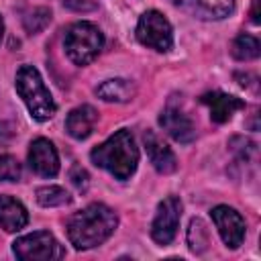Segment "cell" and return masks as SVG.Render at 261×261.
<instances>
[{"instance_id": "6da1fadb", "label": "cell", "mask_w": 261, "mask_h": 261, "mask_svg": "<svg viewBox=\"0 0 261 261\" xmlns=\"http://www.w3.org/2000/svg\"><path fill=\"white\" fill-rule=\"evenodd\" d=\"M116 224L118 218L114 210L104 204H90L69 218L67 237L75 249L84 251L102 245L116 230Z\"/></svg>"}, {"instance_id": "7a4b0ae2", "label": "cell", "mask_w": 261, "mask_h": 261, "mask_svg": "<svg viewBox=\"0 0 261 261\" xmlns=\"http://www.w3.org/2000/svg\"><path fill=\"white\" fill-rule=\"evenodd\" d=\"M90 159H92L94 165L106 169L116 179H128L137 169L139 149L135 145V139H133L130 130L122 128V130H116L100 147L92 149Z\"/></svg>"}, {"instance_id": "3957f363", "label": "cell", "mask_w": 261, "mask_h": 261, "mask_svg": "<svg viewBox=\"0 0 261 261\" xmlns=\"http://www.w3.org/2000/svg\"><path fill=\"white\" fill-rule=\"evenodd\" d=\"M16 92L22 98V102L27 104L31 116L39 122H45L49 118H53L55 114V102L49 94V90L45 88V82L39 73L37 67L33 65H20V69L16 71Z\"/></svg>"}, {"instance_id": "277c9868", "label": "cell", "mask_w": 261, "mask_h": 261, "mask_svg": "<svg viewBox=\"0 0 261 261\" xmlns=\"http://www.w3.org/2000/svg\"><path fill=\"white\" fill-rule=\"evenodd\" d=\"M63 47L75 65H88L100 55L104 47V35L92 22H75L65 31Z\"/></svg>"}, {"instance_id": "5b68a950", "label": "cell", "mask_w": 261, "mask_h": 261, "mask_svg": "<svg viewBox=\"0 0 261 261\" xmlns=\"http://www.w3.org/2000/svg\"><path fill=\"white\" fill-rule=\"evenodd\" d=\"M12 251L20 261H51L63 257L61 245L47 230L24 234L12 243Z\"/></svg>"}, {"instance_id": "8992f818", "label": "cell", "mask_w": 261, "mask_h": 261, "mask_svg": "<svg viewBox=\"0 0 261 261\" xmlns=\"http://www.w3.org/2000/svg\"><path fill=\"white\" fill-rule=\"evenodd\" d=\"M137 39L141 45L163 53V51H169L173 45V31L169 20L161 12L147 10L145 14H141L137 22Z\"/></svg>"}, {"instance_id": "52a82bcc", "label": "cell", "mask_w": 261, "mask_h": 261, "mask_svg": "<svg viewBox=\"0 0 261 261\" xmlns=\"http://www.w3.org/2000/svg\"><path fill=\"white\" fill-rule=\"evenodd\" d=\"M181 218V202L175 196H167L157 206V214L151 224V237L159 245H169L175 239Z\"/></svg>"}, {"instance_id": "ba28073f", "label": "cell", "mask_w": 261, "mask_h": 261, "mask_svg": "<svg viewBox=\"0 0 261 261\" xmlns=\"http://www.w3.org/2000/svg\"><path fill=\"white\" fill-rule=\"evenodd\" d=\"M212 220L218 228L220 239L228 249H237L245 239V220L243 216L230 206H216L212 208Z\"/></svg>"}, {"instance_id": "9c48e42d", "label": "cell", "mask_w": 261, "mask_h": 261, "mask_svg": "<svg viewBox=\"0 0 261 261\" xmlns=\"http://www.w3.org/2000/svg\"><path fill=\"white\" fill-rule=\"evenodd\" d=\"M29 165L43 177H53L59 171V157L49 139H35L29 147Z\"/></svg>"}, {"instance_id": "30bf717a", "label": "cell", "mask_w": 261, "mask_h": 261, "mask_svg": "<svg viewBox=\"0 0 261 261\" xmlns=\"http://www.w3.org/2000/svg\"><path fill=\"white\" fill-rule=\"evenodd\" d=\"M173 4L188 14L204 20L224 18L234 8V0H173Z\"/></svg>"}, {"instance_id": "8fae6325", "label": "cell", "mask_w": 261, "mask_h": 261, "mask_svg": "<svg viewBox=\"0 0 261 261\" xmlns=\"http://www.w3.org/2000/svg\"><path fill=\"white\" fill-rule=\"evenodd\" d=\"M159 124L163 126V130L175 139L177 143H190L194 141V135H196V128H194V122L190 120V116L186 112H181L179 108H173V106H167L161 116H159Z\"/></svg>"}, {"instance_id": "7c38bea8", "label": "cell", "mask_w": 261, "mask_h": 261, "mask_svg": "<svg viewBox=\"0 0 261 261\" xmlns=\"http://www.w3.org/2000/svg\"><path fill=\"white\" fill-rule=\"evenodd\" d=\"M202 104L208 106L210 110V118L218 124L226 122L232 118V114L241 108H245V102L237 96H230V94H224V92H208L200 98Z\"/></svg>"}, {"instance_id": "4fadbf2b", "label": "cell", "mask_w": 261, "mask_h": 261, "mask_svg": "<svg viewBox=\"0 0 261 261\" xmlns=\"http://www.w3.org/2000/svg\"><path fill=\"white\" fill-rule=\"evenodd\" d=\"M143 141H145L149 159H151L153 167H155L159 173H171V171L177 169V159H175L173 151H171L153 130H147V133L143 135Z\"/></svg>"}, {"instance_id": "5bb4252c", "label": "cell", "mask_w": 261, "mask_h": 261, "mask_svg": "<svg viewBox=\"0 0 261 261\" xmlns=\"http://www.w3.org/2000/svg\"><path fill=\"white\" fill-rule=\"evenodd\" d=\"M96 122H98V112L92 106L84 104V106L73 108L67 114V118H65V130L69 133V137L82 141V139H88L92 135Z\"/></svg>"}, {"instance_id": "9a60e30c", "label": "cell", "mask_w": 261, "mask_h": 261, "mask_svg": "<svg viewBox=\"0 0 261 261\" xmlns=\"http://www.w3.org/2000/svg\"><path fill=\"white\" fill-rule=\"evenodd\" d=\"M27 222H29L27 208L10 196H0V226L6 232H16L24 228Z\"/></svg>"}, {"instance_id": "2e32d148", "label": "cell", "mask_w": 261, "mask_h": 261, "mask_svg": "<svg viewBox=\"0 0 261 261\" xmlns=\"http://www.w3.org/2000/svg\"><path fill=\"white\" fill-rule=\"evenodd\" d=\"M135 92H137L135 84L124 77L106 80L96 88V94L106 102H128L135 96Z\"/></svg>"}, {"instance_id": "e0dca14e", "label": "cell", "mask_w": 261, "mask_h": 261, "mask_svg": "<svg viewBox=\"0 0 261 261\" xmlns=\"http://www.w3.org/2000/svg\"><path fill=\"white\" fill-rule=\"evenodd\" d=\"M230 53H232V57L239 59V61L257 59L259 53H261V45H259V41H257L253 35H245V33H241V35L232 41V45H230Z\"/></svg>"}, {"instance_id": "ac0fdd59", "label": "cell", "mask_w": 261, "mask_h": 261, "mask_svg": "<svg viewBox=\"0 0 261 261\" xmlns=\"http://www.w3.org/2000/svg\"><path fill=\"white\" fill-rule=\"evenodd\" d=\"M37 202L45 208H55V206H65L71 202V196L59 188V186H43L37 190Z\"/></svg>"}, {"instance_id": "d6986e66", "label": "cell", "mask_w": 261, "mask_h": 261, "mask_svg": "<svg viewBox=\"0 0 261 261\" xmlns=\"http://www.w3.org/2000/svg\"><path fill=\"white\" fill-rule=\"evenodd\" d=\"M188 245L192 253H204L208 247V228L204 224V220L200 218H192L190 228H188Z\"/></svg>"}, {"instance_id": "ffe728a7", "label": "cell", "mask_w": 261, "mask_h": 261, "mask_svg": "<svg viewBox=\"0 0 261 261\" xmlns=\"http://www.w3.org/2000/svg\"><path fill=\"white\" fill-rule=\"evenodd\" d=\"M51 22V10L49 8H35L24 16V29L27 33H41Z\"/></svg>"}, {"instance_id": "44dd1931", "label": "cell", "mask_w": 261, "mask_h": 261, "mask_svg": "<svg viewBox=\"0 0 261 261\" xmlns=\"http://www.w3.org/2000/svg\"><path fill=\"white\" fill-rule=\"evenodd\" d=\"M20 173L22 167L12 155H0V181H18Z\"/></svg>"}, {"instance_id": "7402d4cb", "label": "cell", "mask_w": 261, "mask_h": 261, "mask_svg": "<svg viewBox=\"0 0 261 261\" xmlns=\"http://www.w3.org/2000/svg\"><path fill=\"white\" fill-rule=\"evenodd\" d=\"M69 179H71V184H73L80 192H86V190H88L90 175H88V171H86L82 165H73V167H71V171H69Z\"/></svg>"}, {"instance_id": "603a6c76", "label": "cell", "mask_w": 261, "mask_h": 261, "mask_svg": "<svg viewBox=\"0 0 261 261\" xmlns=\"http://www.w3.org/2000/svg\"><path fill=\"white\" fill-rule=\"evenodd\" d=\"M232 141L237 143V145H241V147H234V145H230V149L232 151H237L239 155H241V159H249L251 155H255V143L253 141H249V139H245V137H232Z\"/></svg>"}, {"instance_id": "cb8c5ba5", "label": "cell", "mask_w": 261, "mask_h": 261, "mask_svg": "<svg viewBox=\"0 0 261 261\" xmlns=\"http://www.w3.org/2000/svg\"><path fill=\"white\" fill-rule=\"evenodd\" d=\"M63 6L73 12H90L98 8V2L96 0H63Z\"/></svg>"}, {"instance_id": "d4e9b609", "label": "cell", "mask_w": 261, "mask_h": 261, "mask_svg": "<svg viewBox=\"0 0 261 261\" xmlns=\"http://www.w3.org/2000/svg\"><path fill=\"white\" fill-rule=\"evenodd\" d=\"M257 6H259V0H253V22L255 24H259V10H257Z\"/></svg>"}, {"instance_id": "484cf974", "label": "cell", "mask_w": 261, "mask_h": 261, "mask_svg": "<svg viewBox=\"0 0 261 261\" xmlns=\"http://www.w3.org/2000/svg\"><path fill=\"white\" fill-rule=\"evenodd\" d=\"M2 33H4V22H2V18H0V41H2Z\"/></svg>"}]
</instances>
